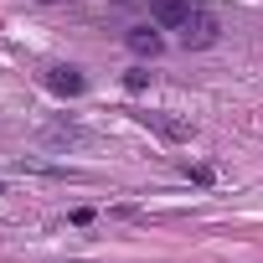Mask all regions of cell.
I'll list each match as a JSON object with an SVG mask.
<instances>
[{
    "label": "cell",
    "mask_w": 263,
    "mask_h": 263,
    "mask_svg": "<svg viewBox=\"0 0 263 263\" xmlns=\"http://www.w3.org/2000/svg\"><path fill=\"white\" fill-rule=\"evenodd\" d=\"M217 36H222V26H217V16L212 11H191L186 16V26H181V47L186 52H201V47H217Z\"/></svg>",
    "instance_id": "cell-1"
},
{
    "label": "cell",
    "mask_w": 263,
    "mask_h": 263,
    "mask_svg": "<svg viewBox=\"0 0 263 263\" xmlns=\"http://www.w3.org/2000/svg\"><path fill=\"white\" fill-rule=\"evenodd\" d=\"M47 88L62 93V98H78V93L88 88V78H83L78 67H62V62H57V67H47Z\"/></svg>",
    "instance_id": "cell-2"
},
{
    "label": "cell",
    "mask_w": 263,
    "mask_h": 263,
    "mask_svg": "<svg viewBox=\"0 0 263 263\" xmlns=\"http://www.w3.org/2000/svg\"><path fill=\"white\" fill-rule=\"evenodd\" d=\"M135 119H140L145 129H155V135L176 140V145H181V140H191V124H186V119H171V114H135Z\"/></svg>",
    "instance_id": "cell-3"
},
{
    "label": "cell",
    "mask_w": 263,
    "mask_h": 263,
    "mask_svg": "<svg viewBox=\"0 0 263 263\" xmlns=\"http://www.w3.org/2000/svg\"><path fill=\"white\" fill-rule=\"evenodd\" d=\"M201 6V0H155V21L160 26H171V31H181L186 26V16Z\"/></svg>",
    "instance_id": "cell-4"
},
{
    "label": "cell",
    "mask_w": 263,
    "mask_h": 263,
    "mask_svg": "<svg viewBox=\"0 0 263 263\" xmlns=\"http://www.w3.org/2000/svg\"><path fill=\"white\" fill-rule=\"evenodd\" d=\"M124 42H129V52H140V57H160V47H165L160 31H150V26H135Z\"/></svg>",
    "instance_id": "cell-5"
},
{
    "label": "cell",
    "mask_w": 263,
    "mask_h": 263,
    "mask_svg": "<svg viewBox=\"0 0 263 263\" xmlns=\"http://www.w3.org/2000/svg\"><path fill=\"white\" fill-rule=\"evenodd\" d=\"M42 140H47V145H83L88 135H83L78 124H47V129H42Z\"/></svg>",
    "instance_id": "cell-6"
},
{
    "label": "cell",
    "mask_w": 263,
    "mask_h": 263,
    "mask_svg": "<svg viewBox=\"0 0 263 263\" xmlns=\"http://www.w3.org/2000/svg\"><path fill=\"white\" fill-rule=\"evenodd\" d=\"M145 83H150V72H140V67H135V72H129V78H124V88H129V93H140Z\"/></svg>",
    "instance_id": "cell-7"
},
{
    "label": "cell",
    "mask_w": 263,
    "mask_h": 263,
    "mask_svg": "<svg viewBox=\"0 0 263 263\" xmlns=\"http://www.w3.org/2000/svg\"><path fill=\"white\" fill-rule=\"evenodd\" d=\"M108 6H129V0H108Z\"/></svg>",
    "instance_id": "cell-8"
}]
</instances>
